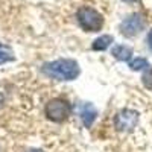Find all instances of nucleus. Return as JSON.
I'll use <instances>...</instances> for the list:
<instances>
[{
	"instance_id": "obj_14",
	"label": "nucleus",
	"mask_w": 152,
	"mask_h": 152,
	"mask_svg": "<svg viewBox=\"0 0 152 152\" xmlns=\"http://www.w3.org/2000/svg\"><path fill=\"white\" fill-rule=\"evenodd\" d=\"M29 152H43V151H38V149H32V151H29Z\"/></svg>"
},
{
	"instance_id": "obj_2",
	"label": "nucleus",
	"mask_w": 152,
	"mask_h": 152,
	"mask_svg": "<svg viewBox=\"0 0 152 152\" xmlns=\"http://www.w3.org/2000/svg\"><path fill=\"white\" fill-rule=\"evenodd\" d=\"M78 17V23L79 26L85 31V32H97L102 29L104 26V17L100 12H97L96 9L90 8V6H82L76 12Z\"/></svg>"
},
{
	"instance_id": "obj_1",
	"label": "nucleus",
	"mask_w": 152,
	"mask_h": 152,
	"mask_svg": "<svg viewBox=\"0 0 152 152\" xmlns=\"http://www.w3.org/2000/svg\"><path fill=\"white\" fill-rule=\"evenodd\" d=\"M43 73L58 81H73L79 75V66L75 59L62 58L43 66Z\"/></svg>"
},
{
	"instance_id": "obj_4",
	"label": "nucleus",
	"mask_w": 152,
	"mask_h": 152,
	"mask_svg": "<svg viewBox=\"0 0 152 152\" xmlns=\"http://www.w3.org/2000/svg\"><path fill=\"white\" fill-rule=\"evenodd\" d=\"M145 18L140 14H132L120 23V32L125 37H134L145 29Z\"/></svg>"
},
{
	"instance_id": "obj_15",
	"label": "nucleus",
	"mask_w": 152,
	"mask_h": 152,
	"mask_svg": "<svg viewBox=\"0 0 152 152\" xmlns=\"http://www.w3.org/2000/svg\"><path fill=\"white\" fill-rule=\"evenodd\" d=\"M2 102H3V96L0 94V105H2Z\"/></svg>"
},
{
	"instance_id": "obj_12",
	"label": "nucleus",
	"mask_w": 152,
	"mask_h": 152,
	"mask_svg": "<svg viewBox=\"0 0 152 152\" xmlns=\"http://www.w3.org/2000/svg\"><path fill=\"white\" fill-rule=\"evenodd\" d=\"M146 40H148V46H149V49L152 50V29L149 31V34H148V38H146Z\"/></svg>"
},
{
	"instance_id": "obj_3",
	"label": "nucleus",
	"mask_w": 152,
	"mask_h": 152,
	"mask_svg": "<svg viewBox=\"0 0 152 152\" xmlns=\"http://www.w3.org/2000/svg\"><path fill=\"white\" fill-rule=\"evenodd\" d=\"M44 111H46V116H47L49 120L59 123V122H64V120L69 119L70 113H72V107L66 99L55 97V99L47 102Z\"/></svg>"
},
{
	"instance_id": "obj_6",
	"label": "nucleus",
	"mask_w": 152,
	"mask_h": 152,
	"mask_svg": "<svg viewBox=\"0 0 152 152\" xmlns=\"http://www.w3.org/2000/svg\"><path fill=\"white\" fill-rule=\"evenodd\" d=\"M79 116H81V120H82L84 126L90 128V126L93 125V122L96 120V117H97V110L93 104H84L79 108Z\"/></svg>"
},
{
	"instance_id": "obj_11",
	"label": "nucleus",
	"mask_w": 152,
	"mask_h": 152,
	"mask_svg": "<svg viewBox=\"0 0 152 152\" xmlns=\"http://www.w3.org/2000/svg\"><path fill=\"white\" fill-rule=\"evenodd\" d=\"M145 87L148 88V90H152V69H149L148 72H145L143 78H142Z\"/></svg>"
},
{
	"instance_id": "obj_8",
	"label": "nucleus",
	"mask_w": 152,
	"mask_h": 152,
	"mask_svg": "<svg viewBox=\"0 0 152 152\" xmlns=\"http://www.w3.org/2000/svg\"><path fill=\"white\" fill-rule=\"evenodd\" d=\"M113 43V37L111 35H100L99 38L93 41V50H105L107 47H110V44Z\"/></svg>"
},
{
	"instance_id": "obj_9",
	"label": "nucleus",
	"mask_w": 152,
	"mask_h": 152,
	"mask_svg": "<svg viewBox=\"0 0 152 152\" xmlns=\"http://www.w3.org/2000/svg\"><path fill=\"white\" fill-rule=\"evenodd\" d=\"M14 61V52L12 49L3 43H0V64H6V62Z\"/></svg>"
},
{
	"instance_id": "obj_10",
	"label": "nucleus",
	"mask_w": 152,
	"mask_h": 152,
	"mask_svg": "<svg viewBox=\"0 0 152 152\" xmlns=\"http://www.w3.org/2000/svg\"><path fill=\"white\" fill-rule=\"evenodd\" d=\"M129 67H131V70H142V69H145V67H149V62H148V59L146 58H135V59H132L131 62H129Z\"/></svg>"
},
{
	"instance_id": "obj_13",
	"label": "nucleus",
	"mask_w": 152,
	"mask_h": 152,
	"mask_svg": "<svg viewBox=\"0 0 152 152\" xmlns=\"http://www.w3.org/2000/svg\"><path fill=\"white\" fill-rule=\"evenodd\" d=\"M125 2H128V3H134V2H137V0H125Z\"/></svg>"
},
{
	"instance_id": "obj_7",
	"label": "nucleus",
	"mask_w": 152,
	"mask_h": 152,
	"mask_svg": "<svg viewBox=\"0 0 152 152\" xmlns=\"http://www.w3.org/2000/svg\"><path fill=\"white\" fill-rule=\"evenodd\" d=\"M131 55H132V49L125 44H119L113 47V56L119 61H129Z\"/></svg>"
},
{
	"instance_id": "obj_5",
	"label": "nucleus",
	"mask_w": 152,
	"mask_h": 152,
	"mask_svg": "<svg viewBox=\"0 0 152 152\" xmlns=\"http://www.w3.org/2000/svg\"><path fill=\"white\" fill-rule=\"evenodd\" d=\"M138 120V114L132 110H122L120 113L116 114V119H114V125L119 131H131L135 128Z\"/></svg>"
}]
</instances>
